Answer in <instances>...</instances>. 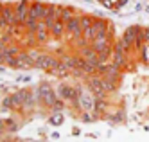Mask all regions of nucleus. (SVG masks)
Returning <instances> with one entry per match:
<instances>
[{"label": "nucleus", "instance_id": "nucleus-1", "mask_svg": "<svg viewBox=\"0 0 149 142\" xmlns=\"http://www.w3.org/2000/svg\"><path fill=\"white\" fill-rule=\"evenodd\" d=\"M138 50H140V56L144 61H149V43H142L140 47H138Z\"/></svg>", "mask_w": 149, "mask_h": 142}, {"label": "nucleus", "instance_id": "nucleus-2", "mask_svg": "<svg viewBox=\"0 0 149 142\" xmlns=\"http://www.w3.org/2000/svg\"><path fill=\"white\" fill-rule=\"evenodd\" d=\"M142 40H144V43H149V27L142 29Z\"/></svg>", "mask_w": 149, "mask_h": 142}]
</instances>
